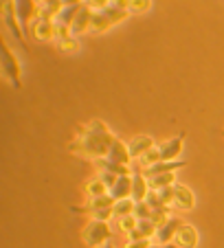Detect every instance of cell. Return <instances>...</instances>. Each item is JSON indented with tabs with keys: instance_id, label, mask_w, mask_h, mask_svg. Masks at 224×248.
<instances>
[{
	"instance_id": "6da1fadb",
	"label": "cell",
	"mask_w": 224,
	"mask_h": 248,
	"mask_svg": "<svg viewBox=\"0 0 224 248\" xmlns=\"http://www.w3.org/2000/svg\"><path fill=\"white\" fill-rule=\"evenodd\" d=\"M114 139L117 136L108 130L101 119H93V121H88L86 125L80 127L77 136L70 140L68 150L77 156H84V158H93V160L106 158Z\"/></svg>"
},
{
	"instance_id": "7a4b0ae2",
	"label": "cell",
	"mask_w": 224,
	"mask_h": 248,
	"mask_svg": "<svg viewBox=\"0 0 224 248\" xmlns=\"http://www.w3.org/2000/svg\"><path fill=\"white\" fill-rule=\"evenodd\" d=\"M128 16V0H112L110 5L101 11H93L90 20V33H103L110 27L119 24Z\"/></svg>"
},
{
	"instance_id": "3957f363",
	"label": "cell",
	"mask_w": 224,
	"mask_h": 248,
	"mask_svg": "<svg viewBox=\"0 0 224 248\" xmlns=\"http://www.w3.org/2000/svg\"><path fill=\"white\" fill-rule=\"evenodd\" d=\"M110 239H112L110 224L101 222V220H95V217L84 226V231H81V242L88 248H99V246H103V244H108Z\"/></svg>"
},
{
	"instance_id": "277c9868",
	"label": "cell",
	"mask_w": 224,
	"mask_h": 248,
	"mask_svg": "<svg viewBox=\"0 0 224 248\" xmlns=\"http://www.w3.org/2000/svg\"><path fill=\"white\" fill-rule=\"evenodd\" d=\"M0 70H2V77L14 86L16 90L22 88V79H20V64L16 60V55L11 53V48L5 42H0Z\"/></svg>"
},
{
	"instance_id": "5b68a950",
	"label": "cell",
	"mask_w": 224,
	"mask_h": 248,
	"mask_svg": "<svg viewBox=\"0 0 224 248\" xmlns=\"http://www.w3.org/2000/svg\"><path fill=\"white\" fill-rule=\"evenodd\" d=\"M2 22L9 29L11 35L22 44L24 51H29V44H27V40H24L27 33L22 31V27H20V22H18V16H16V9H14V0H2Z\"/></svg>"
},
{
	"instance_id": "8992f818",
	"label": "cell",
	"mask_w": 224,
	"mask_h": 248,
	"mask_svg": "<svg viewBox=\"0 0 224 248\" xmlns=\"http://www.w3.org/2000/svg\"><path fill=\"white\" fill-rule=\"evenodd\" d=\"M14 9H16V16H18V22L22 27V31L29 35V24L37 16V0H14Z\"/></svg>"
},
{
	"instance_id": "52a82bcc",
	"label": "cell",
	"mask_w": 224,
	"mask_h": 248,
	"mask_svg": "<svg viewBox=\"0 0 224 248\" xmlns=\"http://www.w3.org/2000/svg\"><path fill=\"white\" fill-rule=\"evenodd\" d=\"M29 38H33L35 42H48L55 38V24L53 20H44V18H35L29 24Z\"/></svg>"
},
{
	"instance_id": "ba28073f",
	"label": "cell",
	"mask_w": 224,
	"mask_h": 248,
	"mask_svg": "<svg viewBox=\"0 0 224 248\" xmlns=\"http://www.w3.org/2000/svg\"><path fill=\"white\" fill-rule=\"evenodd\" d=\"M174 209L178 211H192L196 206V193L192 191V187H187L182 183L174 185V202H172Z\"/></svg>"
},
{
	"instance_id": "9c48e42d",
	"label": "cell",
	"mask_w": 224,
	"mask_h": 248,
	"mask_svg": "<svg viewBox=\"0 0 224 248\" xmlns=\"http://www.w3.org/2000/svg\"><path fill=\"white\" fill-rule=\"evenodd\" d=\"M112 204H114V198H112L110 193H106V196H97V198H86L84 204L70 206V211H73V213H90V216H95L97 211L108 209V206H112Z\"/></svg>"
},
{
	"instance_id": "30bf717a",
	"label": "cell",
	"mask_w": 224,
	"mask_h": 248,
	"mask_svg": "<svg viewBox=\"0 0 224 248\" xmlns=\"http://www.w3.org/2000/svg\"><path fill=\"white\" fill-rule=\"evenodd\" d=\"M180 217H176V216H169L167 220L163 222V224H159L156 226V235H154V239L159 244H174V237H176V231L180 229Z\"/></svg>"
},
{
	"instance_id": "8fae6325",
	"label": "cell",
	"mask_w": 224,
	"mask_h": 248,
	"mask_svg": "<svg viewBox=\"0 0 224 248\" xmlns=\"http://www.w3.org/2000/svg\"><path fill=\"white\" fill-rule=\"evenodd\" d=\"M182 143H185V132H180L178 136L159 143V152H160V160H176L182 152Z\"/></svg>"
},
{
	"instance_id": "7c38bea8",
	"label": "cell",
	"mask_w": 224,
	"mask_h": 248,
	"mask_svg": "<svg viewBox=\"0 0 224 248\" xmlns=\"http://www.w3.org/2000/svg\"><path fill=\"white\" fill-rule=\"evenodd\" d=\"M154 145H156V140L152 139L149 134H136V136H132V139L128 140V150H130L132 160H139L145 152L152 150Z\"/></svg>"
},
{
	"instance_id": "4fadbf2b",
	"label": "cell",
	"mask_w": 224,
	"mask_h": 248,
	"mask_svg": "<svg viewBox=\"0 0 224 248\" xmlns=\"http://www.w3.org/2000/svg\"><path fill=\"white\" fill-rule=\"evenodd\" d=\"M90 20H93V11H90L86 5H80V9H77V14H75L73 22H70V35L80 38L81 33L90 31Z\"/></svg>"
},
{
	"instance_id": "5bb4252c",
	"label": "cell",
	"mask_w": 224,
	"mask_h": 248,
	"mask_svg": "<svg viewBox=\"0 0 224 248\" xmlns=\"http://www.w3.org/2000/svg\"><path fill=\"white\" fill-rule=\"evenodd\" d=\"M198 231L196 226L187 224V222H182L180 229L176 231V237H174V244H176L178 248H196L198 246Z\"/></svg>"
},
{
	"instance_id": "9a60e30c",
	"label": "cell",
	"mask_w": 224,
	"mask_h": 248,
	"mask_svg": "<svg viewBox=\"0 0 224 248\" xmlns=\"http://www.w3.org/2000/svg\"><path fill=\"white\" fill-rule=\"evenodd\" d=\"M147 193H149L147 176L141 171V167H136L134 171H132V193H130V198L134 202H141V200L147 198Z\"/></svg>"
},
{
	"instance_id": "2e32d148",
	"label": "cell",
	"mask_w": 224,
	"mask_h": 248,
	"mask_svg": "<svg viewBox=\"0 0 224 248\" xmlns=\"http://www.w3.org/2000/svg\"><path fill=\"white\" fill-rule=\"evenodd\" d=\"M182 167H187V160H159V163H154L152 167L141 169V171L149 178V176H159V173L178 171V169H182Z\"/></svg>"
},
{
	"instance_id": "e0dca14e",
	"label": "cell",
	"mask_w": 224,
	"mask_h": 248,
	"mask_svg": "<svg viewBox=\"0 0 224 248\" xmlns=\"http://www.w3.org/2000/svg\"><path fill=\"white\" fill-rule=\"evenodd\" d=\"M106 158L112 160V163L130 165L132 156H130V150H128V143H123L121 139H114V143H112V147H110V152H108Z\"/></svg>"
},
{
	"instance_id": "ac0fdd59",
	"label": "cell",
	"mask_w": 224,
	"mask_h": 248,
	"mask_svg": "<svg viewBox=\"0 0 224 248\" xmlns=\"http://www.w3.org/2000/svg\"><path fill=\"white\" fill-rule=\"evenodd\" d=\"M110 193L114 200H121V198H130L132 193V173H123V176H119L117 183L110 187Z\"/></svg>"
},
{
	"instance_id": "d6986e66",
	"label": "cell",
	"mask_w": 224,
	"mask_h": 248,
	"mask_svg": "<svg viewBox=\"0 0 224 248\" xmlns=\"http://www.w3.org/2000/svg\"><path fill=\"white\" fill-rule=\"evenodd\" d=\"M81 191H84V198H97V196H106L108 187L101 183V178H99V176H95V178L86 180L84 187H81Z\"/></svg>"
},
{
	"instance_id": "ffe728a7",
	"label": "cell",
	"mask_w": 224,
	"mask_h": 248,
	"mask_svg": "<svg viewBox=\"0 0 224 248\" xmlns=\"http://www.w3.org/2000/svg\"><path fill=\"white\" fill-rule=\"evenodd\" d=\"M147 183H149V189H165V187H174V185H176V171L159 173V176H149Z\"/></svg>"
},
{
	"instance_id": "44dd1931",
	"label": "cell",
	"mask_w": 224,
	"mask_h": 248,
	"mask_svg": "<svg viewBox=\"0 0 224 248\" xmlns=\"http://www.w3.org/2000/svg\"><path fill=\"white\" fill-rule=\"evenodd\" d=\"M134 204H136V202L132 200V198H121V200H114V204H112L114 220H119V217H123V216H130V213H134Z\"/></svg>"
},
{
	"instance_id": "7402d4cb",
	"label": "cell",
	"mask_w": 224,
	"mask_h": 248,
	"mask_svg": "<svg viewBox=\"0 0 224 248\" xmlns=\"http://www.w3.org/2000/svg\"><path fill=\"white\" fill-rule=\"evenodd\" d=\"M80 5H81V2H73V5H62V9L57 11V16H55L53 20H55V22L66 24V27H70V22H73V18H75V14H77V9H80Z\"/></svg>"
},
{
	"instance_id": "603a6c76",
	"label": "cell",
	"mask_w": 224,
	"mask_h": 248,
	"mask_svg": "<svg viewBox=\"0 0 224 248\" xmlns=\"http://www.w3.org/2000/svg\"><path fill=\"white\" fill-rule=\"evenodd\" d=\"M95 165H97L99 169H103V171H112V173H117V176L130 173V165L112 163V160H108V158H97V160H95Z\"/></svg>"
},
{
	"instance_id": "cb8c5ba5",
	"label": "cell",
	"mask_w": 224,
	"mask_h": 248,
	"mask_svg": "<svg viewBox=\"0 0 224 248\" xmlns=\"http://www.w3.org/2000/svg\"><path fill=\"white\" fill-rule=\"evenodd\" d=\"M160 160V152H159V145H154L152 150H147L143 156H141L136 163H139V167L141 169H147V167H152L154 163H159Z\"/></svg>"
},
{
	"instance_id": "d4e9b609",
	"label": "cell",
	"mask_w": 224,
	"mask_h": 248,
	"mask_svg": "<svg viewBox=\"0 0 224 248\" xmlns=\"http://www.w3.org/2000/svg\"><path fill=\"white\" fill-rule=\"evenodd\" d=\"M152 9V0H128V14L143 16Z\"/></svg>"
},
{
	"instance_id": "484cf974",
	"label": "cell",
	"mask_w": 224,
	"mask_h": 248,
	"mask_svg": "<svg viewBox=\"0 0 224 248\" xmlns=\"http://www.w3.org/2000/svg\"><path fill=\"white\" fill-rule=\"evenodd\" d=\"M136 224H139V217L134 216V213H130V216H123L117 220V229L121 231V233H132V231L136 229Z\"/></svg>"
},
{
	"instance_id": "4316f807",
	"label": "cell",
	"mask_w": 224,
	"mask_h": 248,
	"mask_svg": "<svg viewBox=\"0 0 224 248\" xmlns=\"http://www.w3.org/2000/svg\"><path fill=\"white\" fill-rule=\"evenodd\" d=\"M57 51L60 53H75L77 48H80V42H77V38L75 35H68V38H62L57 40Z\"/></svg>"
},
{
	"instance_id": "83f0119b",
	"label": "cell",
	"mask_w": 224,
	"mask_h": 248,
	"mask_svg": "<svg viewBox=\"0 0 224 248\" xmlns=\"http://www.w3.org/2000/svg\"><path fill=\"white\" fill-rule=\"evenodd\" d=\"M134 216L139 217V220H149V217H152V206H149L145 200L136 202L134 204Z\"/></svg>"
},
{
	"instance_id": "f1b7e54d",
	"label": "cell",
	"mask_w": 224,
	"mask_h": 248,
	"mask_svg": "<svg viewBox=\"0 0 224 248\" xmlns=\"http://www.w3.org/2000/svg\"><path fill=\"white\" fill-rule=\"evenodd\" d=\"M112 0H81V5H86L90 11H101L110 5Z\"/></svg>"
},
{
	"instance_id": "f546056e",
	"label": "cell",
	"mask_w": 224,
	"mask_h": 248,
	"mask_svg": "<svg viewBox=\"0 0 224 248\" xmlns=\"http://www.w3.org/2000/svg\"><path fill=\"white\" fill-rule=\"evenodd\" d=\"M97 176H99V178H101V183L108 187V191H110V187H112V185H114V183H117V178H119L117 173H112V171H103V169H99V173H97Z\"/></svg>"
},
{
	"instance_id": "4dcf8cb0",
	"label": "cell",
	"mask_w": 224,
	"mask_h": 248,
	"mask_svg": "<svg viewBox=\"0 0 224 248\" xmlns=\"http://www.w3.org/2000/svg\"><path fill=\"white\" fill-rule=\"evenodd\" d=\"M159 191V198L165 206H169L174 202V187H165V189H156Z\"/></svg>"
},
{
	"instance_id": "1f68e13d",
	"label": "cell",
	"mask_w": 224,
	"mask_h": 248,
	"mask_svg": "<svg viewBox=\"0 0 224 248\" xmlns=\"http://www.w3.org/2000/svg\"><path fill=\"white\" fill-rule=\"evenodd\" d=\"M149 244H152V242H149L147 237H143V239H128L123 248H149Z\"/></svg>"
},
{
	"instance_id": "d6a6232c",
	"label": "cell",
	"mask_w": 224,
	"mask_h": 248,
	"mask_svg": "<svg viewBox=\"0 0 224 248\" xmlns=\"http://www.w3.org/2000/svg\"><path fill=\"white\" fill-rule=\"evenodd\" d=\"M99 248H114V246H112V242H108V244H103V246H99Z\"/></svg>"
}]
</instances>
